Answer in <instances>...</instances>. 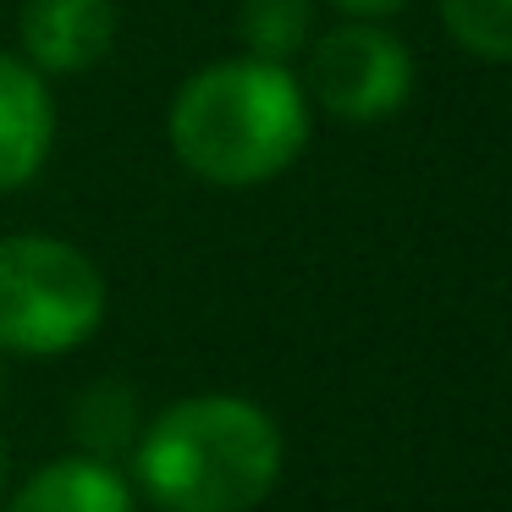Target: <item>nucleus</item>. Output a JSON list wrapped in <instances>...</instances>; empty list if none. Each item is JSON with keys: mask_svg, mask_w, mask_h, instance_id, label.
Wrapping results in <instances>:
<instances>
[{"mask_svg": "<svg viewBox=\"0 0 512 512\" xmlns=\"http://www.w3.org/2000/svg\"><path fill=\"white\" fill-rule=\"evenodd\" d=\"M171 155L215 188H259L309 144V94L276 61H215L177 89L166 116Z\"/></svg>", "mask_w": 512, "mask_h": 512, "instance_id": "obj_1", "label": "nucleus"}, {"mask_svg": "<svg viewBox=\"0 0 512 512\" xmlns=\"http://www.w3.org/2000/svg\"><path fill=\"white\" fill-rule=\"evenodd\" d=\"M281 463L276 419L243 397L171 402L138 441V485L160 512H254Z\"/></svg>", "mask_w": 512, "mask_h": 512, "instance_id": "obj_2", "label": "nucleus"}, {"mask_svg": "<svg viewBox=\"0 0 512 512\" xmlns=\"http://www.w3.org/2000/svg\"><path fill=\"white\" fill-rule=\"evenodd\" d=\"M105 320V276L61 237H0V353L56 358Z\"/></svg>", "mask_w": 512, "mask_h": 512, "instance_id": "obj_3", "label": "nucleus"}, {"mask_svg": "<svg viewBox=\"0 0 512 512\" xmlns=\"http://www.w3.org/2000/svg\"><path fill=\"white\" fill-rule=\"evenodd\" d=\"M309 105L342 122H386L413 94V56L391 28L347 17L309 45V78H298Z\"/></svg>", "mask_w": 512, "mask_h": 512, "instance_id": "obj_4", "label": "nucleus"}, {"mask_svg": "<svg viewBox=\"0 0 512 512\" xmlns=\"http://www.w3.org/2000/svg\"><path fill=\"white\" fill-rule=\"evenodd\" d=\"M23 61L34 72H89L116 45V0H28L23 6Z\"/></svg>", "mask_w": 512, "mask_h": 512, "instance_id": "obj_5", "label": "nucleus"}, {"mask_svg": "<svg viewBox=\"0 0 512 512\" xmlns=\"http://www.w3.org/2000/svg\"><path fill=\"white\" fill-rule=\"evenodd\" d=\"M56 144V105H50L45 72L23 56H0V193L23 188L45 171Z\"/></svg>", "mask_w": 512, "mask_h": 512, "instance_id": "obj_6", "label": "nucleus"}, {"mask_svg": "<svg viewBox=\"0 0 512 512\" xmlns=\"http://www.w3.org/2000/svg\"><path fill=\"white\" fill-rule=\"evenodd\" d=\"M6 512H133V485L111 457H61L39 468Z\"/></svg>", "mask_w": 512, "mask_h": 512, "instance_id": "obj_7", "label": "nucleus"}, {"mask_svg": "<svg viewBox=\"0 0 512 512\" xmlns=\"http://www.w3.org/2000/svg\"><path fill=\"white\" fill-rule=\"evenodd\" d=\"M237 34H243L254 61H276L287 67L298 50L314 39V6L309 0H243L237 12Z\"/></svg>", "mask_w": 512, "mask_h": 512, "instance_id": "obj_8", "label": "nucleus"}, {"mask_svg": "<svg viewBox=\"0 0 512 512\" xmlns=\"http://www.w3.org/2000/svg\"><path fill=\"white\" fill-rule=\"evenodd\" d=\"M441 23L468 56L512 61V0H441Z\"/></svg>", "mask_w": 512, "mask_h": 512, "instance_id": "obj_9", "label": "nucleus"}, {"mask_svg": "<svg viewBox=\"0 0 512 512\" xmlns=\"http://www.w3.org/2000/svg\"><path fill=\"white\" fill-rule=\"evenodd\" d=\"M127 424H133V397H127L122 386H94L89 397H83L78 408V435L89 446H100L94 457H105L116 441L127 435Z\"/></svg>", "mask_w": 512, "mask_h": 512, "instance_id": "obj_10", "label": "nucleus"}, {"mask_svg": "<svg viewBox=\"0 0 512 512\" xmlns=\"http://www.w3.org/2000/svg\"><path fill=\"white\" fill-rule=\"evenodd\" d=\"M331 6L347 17H364V23H380V17H397L408 0H331Z\"/></svg>", "mask_w": 512, "mask_h": 512, "instance_id": "obj_11", "label": "nucleus"}, {"mask_svg": "<svg viewBox=\"0 0 512 512\" xmlns=\"http://www.w3.org/2000/svg\"><path fill=\"white\" fill-rule=\"evenodd\" d=\"M0 490H6V452H0Z\"/></svg>", "mask_w": 512, "mask_h": 512, "instance_id": "obj_12", "label": "nucleus"}]
</instances>
